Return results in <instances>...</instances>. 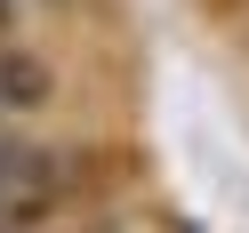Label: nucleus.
I'll list each match as a JSON object with an SVG mask.
<instances>
[{
	"label": "nucleus",
	"instance_id": "nucleus-2",
	"mask_svg": "<svg viewBox=\"0 0 249 233\" xmlns=\"http://www.w3.org/2000/svg\"><path fill=\"white\" fill-rule=\"evenodd\" d=\"M17 8L24 0H0V40H17Z\"/></svg>",
	"mask_w": 249,
	"mask_h": 233
},
{
	"label": "nucleus",
	"instance_id": "nucleus-1",
	"mask_svg": "<svg viewBox=\"0 0 249 233\" xmlns=\"http://www.w3.org/2000/svg\"><path fill=\"white\" fill-rule=\"evenodd\" d=\"M49 97H56V72H49V56L17 49V40H0V121L17 129V121H24V113H40Z\"/></svg>",
	"mask_w": 249,
	"mask_h": 233
},
{
	"label": "nucleus",
	"instance_id": "nucleus-3",
	"mask_svg": "<svg viewBox=\"0 0 249 233\" xmlns=\"http://www.w3.org/2000/svg\"><path fill=\"white\" fill-rule=\"evenodd\" d=\"M0 233H8V225H0Z\"/></svg>",
	"mask_w": 249,
	"mask_h": 233
}]
</instances>
